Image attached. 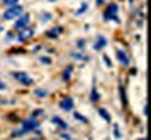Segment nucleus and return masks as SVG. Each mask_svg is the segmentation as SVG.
Listing matches in <instances>:
<instances>
[{
  "label": "nucleus",
  "mask_w": 151,
  "mask_h": 140,
  "mask_svg": "<svg viewBox=\"0 0 151 140\" xmlns=\"http://www.w3.org/2000/svg\"><path fill=\"white\" fill-rule=\"evenodd\" d=\"M87 7H88V6L86 4V3H84V4L81 6V9H80V11H78V13H77V14H81V13H84V11H86V9Z\"/></svg>",
  "instance_id": "nucleus-18"
},
{
  "label": "nucleus",
  "mask_w": 151,
  "mask_h": 140,
  "mask_svg": "<svg viewBox=\"0 0 151 140\" xmlns=\"http://www.w3.org/2000/svg\"><path fill=\"white\" fill-rule=\"evenodd\" d=\"M139 140H147V139H139Z\"/></svg>",
  "instance_id": "nucleus-26"
},
{
  "label": "nucleus",
  "mask_w": 151,
  "mask_h": 140,
  "mask_svg": "<svg viewBox=\"0 0 151 140\" xmlns=\"http://www.w3.org/2000/svg\"><path fill=\"white\" fill-rule=\"evenodd\" d=\"M105 18L106 20H115L116 22H119V18H118V6L115 3H111L108 6V9L105 11Z\"/></svg>",
  "instance_id": "nucleus-2"
},
{
  "label": "nucleus",
  "mask_w": 151,
  "mask_h": 140,
  "mask_svg": "<svg viewBox=\"0 0 151 140\" xmlns=\"http://www.w3.org/2000/svg\"><path fill=\"white\" fill-rule=\"evenodd\" d=\"M70 73H71V66L67 67V71L65 70V73H63V80H69L70 79Z\"/></svg>",
  "instance_id": "nucleus-14"
},
{
  "label": "nucleus",
  "mask_w": 151,
  "mask_h": 140,
  "mask_svg": "<svg viewBox=\"0 0 151 140\" xmlns=\"http://www.w3.org/2000/svg\"><path fill=\"white\" fill-rule=\"evenodd\" d=\"M35 94L41 95V97H45V95H46V91H41V90H37V91H35Z\"/></svg>",
  "instance_id": "nucleus-19"
},
{
  "label": "nucleus",
  "mask_w": 151,
  "mask_h": 140,
  "mask_svg": "<svg viewBox=\"0 0 151 140\" xmlns=\"http://www.w3.org/2000/svg\"><path fill=\"white\" fill-rule=\"evenodd\" d=\"M118 59H119V62H120L123 66L129 65V58H127V56H126V53H124V52H122V51H118Z\"/></svg>",
  "instance_id": "nucleus-7"
},
{
  "label": "nucleus",
  "mask_w": 151,
  "mask_h": 140,
  "mask_svg": "<svg viewBox=\"0 0 151 140\" xmlns=\"http://www.w3.org/2000/svg\"><path fill=\"white\" fill-rule=\"evenodd\" d=\"M41 62H43V63H50V60H49L48 58H41Z\"/></svg>",
  "instance_id": "nucleus-22"
},
{
  "label": "nucleus",
  "mask_w": 151,
  "mask_h": 140,
  "mask_svg": "<svg viewBox=\"0 0 151 140\" xmlns=\"http://www.w3.org/2000/svg\"><path fill=\"white\" fill-rule=\"evenodd\" d=\"M4 88H6V84L1 80H0V90H4Z\"/></svg>",
  "instance_id": "nucleus-23"
},
{
  "label": "nucleus",
  "mask_w": 151,
  "mask_h": 140,
  "mask_svg": "<svg viewBox=\"0 0 151 140\" xmlns=\"http://www.w3.org/2000/svg\"><path fill=\"white\" fill-rule=\"evenodd\" d=\"M73 107H74V102H73L71 98H65V100L60 102V108H62L63 111H71Z\"/></svg>",
  "instance_id": "nucleus-6"
},
{
  "label": "nucleus",
  "mask_w": 151,
  "mask_h": 140,
  "mask_svg": "<svg viewBox=\"0 0 151 140\" xmlns=\"http://www.w3.org/2000/svg\"><path fill=\"white\" fill-rule=\"evenodd\" d=\"M32 35H34V31H32V30H25V31L20 32V35H18V39H20V41H25V39H28L29 37H32Z\"/></svg>",
  "instance_id": "nucleus-9"
},
{
  "label": "nucleus",
  "mask_w": 151,
  "mask_h": 140,
  "mask_svg": "<svg viewBox=\"0 0 151 140\" xmlns=\"http://www.w3.org/2000/svg\"><path fill=\"white\" fill-rule=\"evenodd\" d=\"M39 126V122H38L37 119L34 118H29L27 121H24L22 122V130L24 132H29V130H35Z\"/></svg>",
  "instance_id": "nucleus-4"
},
{
  "label": "nucleus",
  "mask_w": 151,
  "mask_h": 140,
  "mask_svg": "<svg viewBox=\"0 0 151 140\" xmlns=\"http://www.w3.org/2000/svg\"><path fill=\"white\" fill-rule=\"evenodd\" d=\"M59 28H60V27H59ZM59 28H56V30H50V31H48V34H46V35H48L49 38L58 37V34H59V32H56V31H58V30H59Z\"/></svg>",
  "instance_id": "nucleus-15"
},
{
  "label": "nucleus",
  "mask_w": 151,
  "mask_h": 140,
  "mask_svg": "<svg viewBox=\"0 0 151 140\" xmlns=\"http://www.w3.org/2000/svg\"><path fill=\"white\" fill-rule=\"evenodd\" d=\"M17 3H18V0H4V4L6 6H16Z\"/></svg>",
  "instance_id": "nucleus-16"
},
{
  "label": "nucleus",
  "mask_w": 151,
  "mask_h": 140,
  "mask_svg": "<svg viewBox=\"0 0 151 140\" xmlns=\"http://www.w3.org/2000/svg\"><path fill=\"white\" fill-rule=\"evenodd\" d=\"M120 97H122L123 105H126V94H124V88H123V87H120Z\"/></svg>",
  "instance_id": "nucleus-17"
},
{
  "label": "nucleus",
  "mask_w": 151,
  "mask_h": 140,
  "mask_svg": "<svg viewBox=\"0 0 151 140\" xmlns=\"http://www.w3.org/2000/svg\"><path fill=\"white\" fill-rule=\"evenodd\" d=\"M28 24H29V16L28 14H24V16H21L18 20H17L16 22V28H25L28 27Z\"/></svg>",
  "instance_id": "nucleus-5"
},
{
  "label": "nucleus",
  "mask_w": 151,
  "mask_h": 140,
  "mask_svg": "<svg viewBox=\"0 0 151 140\" xmlns=\"http://www.w3.org/2000/svg\"><path fill=\"white\" fill-rule=\"evenodd\" d=\"M0 31H1V27H0Z\"/></svg>",
  "instance_id": "nucleus-27"
},
{
  "label": "nucleus",
  "mask_w": 151,
  "mask_h": 140,
  "mask_svg": "<svg viewBox=\"0 0 151 140\" xmlns=\"http://www.w3.org/2000/svg\"><path fill=\"white\" fill-rule=\"evenodd\" d=\"M21 14H22V7H20V6H11L9 10H6L4 18L6 20H13V18L21 16Z\"/></svg>",
  "instance_id": "nucleus-1"
},
{
  "label": "nucleus",
  "mask_w": 151,
  "mask_h": 140,
  "mask_svg": "<svg viewBox=\"0 0 151 140\" xmlns=\"http://www.w3.org/2000/svg\"><path fill=\"white\" fill-rule=\"evenodd\" d=\"M52 122L56 125H59L60 128H63V129H67V123H66L62 118H59V116H53V118H52Z\"/></svg>",
  "instance_id": "nucleus-10"
},
{
  "label": "nucleus",
  "mask_w": 151,
  "mask_h": 140,
  "mask_svg": "<svg viewBox=\"0 0 151 140\" xmlns=\"http://www.w3.org/2000/svg\"><path fill=\"white\" fill-rule=\"evenodd\" d=\"M74 118H76V119H78V121H81L83 123H88V119L84 118V116H83V115H80V113L74 112Z\"/></svg>",
  "instance_id": "nucleus-13"
},
{
  "label": "nucleus",
  "mask_w": 151,
  "mask_h": 140,
  "mask_svg": "<svg viewBox=\"0 0 151 140\" xmlns=\"http://www.w3.org/2000/svg\"><path fill=\"white\" fill-rule=\"evenodd\" d=\"M115 136H116V137H120V133H119V129H118V125H115Z\"/></svg>",
  "instance_id": "nucleus-20"
},
{
  "label": "nucleus",
  "mask_w": 151,
  "mask_h": 140,
  "mask_svg": "<svg viewBox=\"0 0 151 140\" xmlns=\"http://www.w3.org/2000/svg\"><path fill=\"white\" fill-rule=\"evenodd\" d=\"M98 113H99V115H101V116H102L105 121L111 122V115L106 112V109H104V108H99V109H98Z\"/></svg>",
  "instance_id": "nucleus-11"
},
{
  "label": "nucleus",
  "mask_w": 151,
  "mask_h": 140,
  "mask_svg": "<svg viewBox=\"0 0 151 140\" xmlns=\"http://www.w3.org/2000/svg\"><path fill=\"white\" fill-rule=\"evenodd\" d=\"M98 100H99V95L97 94V90H95V88H92V91H91V101H92V102H97Z\"/></svg>",
  "instance_id": "nucleus-12"
},
{
  "label": "nucleus",
  "mask_w": 151,
  "mask_h": 140,
  "mask_svg": "<svg viewBox=\"0 0 151 140\" xmlns=\"http://www.w3.org/2000/svg\"><path fill=\"white\" fill-rule=\"evenodd\" d=\"M97 3L98 4H102V0H97Z\"/></svg>",
  "instance_id": "nucleus-25"
},
{
  "label": "nucleus",
  "mask_w": 151,
  "mask_h": 140,
  "mask_svg": "<svg viewBox=\"0 0 151 140\" xmlns=\"http://www.w3.org/2000/svg\"><path fill=\"white\" fill-rule=\"evenodd\" d=\"M78 46L83 48V46H84V41H78Z\"/></svg>",
  "instance_id": "nucleus-24"
},
{
  "label": "nucleus",
  "mask_w": 151,
  "mask_h": 140,
  "mask_svg": "<svg viewBox=\"0 0 151 140\" xmlns=\"http://www.w3.org/2000/svg\"><path fill=\"white\" fill-rule=\"evenodd\" d=\"M13 76L16 77V80H18L20 83L25 84V86L32 84V77H29L27 73H22V71H14V73H13Z\"/></svg>",
  "instance_id": "nucleus-3"
},
{
  "label": "nucleus",
  "mask_w": 151,
  "mask_h": 140,
  "mask_svg": "<svg viewBox=\"0 0 151 140\" xmlns=\"http://www.w3.org/2000/svg\"><path fill=\"white\" fill-rule=\"evenodd\" d=\"M105 45H106V39H105L104 37H98L97 38V42H95V46H94V48H95V51H101V49H102Z\"/></svg>",
  "instance_id": "nucleus-8"
},
{
  "label": "nucleus",
  "mask_w": 151,
  "mask_h": 140,
  "mask_svg": "<svg viewBox=\"0 0 151 140\" xmlns=\"http://www.w3.org/2000/svg\"><path fill=\"white\" fill-rule=\"evenodd\" d=\"M104 59H105V62H106V65H108L109 67H111V66H112V63H111V60L108 59V56H104Z\"/></svg>",
  "instance_id": "nucleus-21"
},
{
  "label": "nucleus",
  "mask_w": 151,
  "mask_h": 140,
  "mask_svg": "<svg viewBox=\"0 0 151 140\" xmlns=\"http://www.w3.org/2000/svg\"><path fill=\"white\" fill-rule=\"evenodd\" d=\"M50 1H53V0H50Z\"/></svg>",
  "instance_id": "nucleus-28"
}]
</instances>
